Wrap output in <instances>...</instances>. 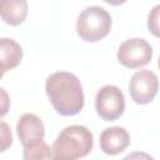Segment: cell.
<instances>
[{
  "instance_id": "2",
  "label": "cell",
  "mask_w": 160,
  "mask_h": 160,
  "mask_svg": "<svg viewBox=\"0 0 160 160\" xmlns=\"http://www.w3.org/2000/svg\"><path fill=\"white\" fill-rule=\"evenodd\" d=\"M94 145L92 132L82 125H70L61 130L52 146V159L74 160L86 156Z\"/></svg>"
},
{
  "instance_id": "9",
  "label": "cell",
  "mask_w": 160,
  "mask_h": 160,
  "mask_svg": "<svg viewBox=\"0 0 160 160\" xmlns=\"http://www.w3.org/2000/svg\"><path fill=\"white\" fill-rule=\"evenodd\" d=\"M28 1L26 0H1L0 12L4 22L18 26L22 24L28 16Z\"/></svg>"
},
{
  "instance_id": "4",
  "label": "cell",
  "mask_w": 160,
  "mask_h": 160,
  "mask_svg": "<svg viewBox=\"0 0 160 160\" xmlns=\"http://www.w3.org/2000/svg\"><path fill=\"white\" fill-rule=\"evenodd\" d=\"M98 115L105 121L118 120L125 110V99L121 90L115 85L102 86L95 98Z\"/></svg>"
},
{
  "instance_id": "13",
  "label": "cell",
  "mask_w": 160,
  "mask_h": 160,
  "mask_svg": "<svg viewBox=\"0 0 160 160\" xmlns=\"http://www.w3.org/2000/svg\"><path fill=\"white\" fill-rule=\"evenodd\" d=\"M1 130H2V151L8 149L9 145H11L12 142V135H11V131L8 126L6 122H1Z\"/></svg>"
},
{
  "instance_id": "15",
  "label": "cell",
  "mask_w": 160,
  "mask_h": 160,
  "mask_svg": "<svg viewBox=\"0 0 160 160\" xmlns=\"http://www.w3.org/2000/svg\"><path fill=\"white\" fill-rule=\"evenodd\" d=\"M158 65H159V69H160V56H159V62H158Z\"/></svg>"
},
{
  "instance_id": "3",
  "label": "cell",
  "mask_w": 160,
  "mask_h": 160,
  "mask_svg": "<svg viewBox=\"0 0 160 160\" xmlns=\"http://www.w3.org/2000/svg\"><path fill=\"white\" fill-rule=\"evenodd\" d=\"M110 30L111 16L100 6H88L78 16L76 32L88 42H95L104 39Z\"/></svg>"
},
{
  "instance_id": "5",
  "label": "cell",
  "mask_w": 160,
  "mask_h": 160,
  "mask_svg": "<svg viewBox=\"0 0 160 160\" xmlns=\"http://www.w3.org/2000/svg\"><path fill=\"white\" fill-rule=\"evenodd\" d=\"M118 60L128 69H139L150 62L152 58V48L140 38L125 40L118 49Z\"/></svg>"
},
{
  "instance_id": "14",
  "label": "cell",
  "mask_w": 160,
  "mask_h": 160,
  "mask_svg": "<svg viewBox=\"0 0 160 160\" xmlns=\"http://www.w3.org/2000/svg\"><path fill=\"white\" fill-rule=\"evenodd\" d=\"M105 2H108V4H110V5H121V4H124L126 0H104Z\"/></svg>"
},
{
  "instance_id": "1",
  "label": "cell",
  "mask_w": 160,
  "mask_h": 160,
  "mask_svg": "<svg viewBox=\"0 0 160 160\" xmlns=\"http://www.w3.org/2000/svg\"><path fill=\"white\" fill-rule=\"evenodd\" d=\"M45 90L52 108L62 116H74L84 106V91L80 80L71 72L56 71L48 76Z\"/></svg>"
},
{
  "instance_id": "6",
  "label": "cell",
  "mask_w": 160,
  "mask_h": 160,
  "mask_svg": "<svg viewBox=\"0 0 160 160\" xmlns=\"http://www.w3.org/2000/svg\"><path fill=\"white\" fill-rule=\"evenodd\" d=\"M158 76L150 70L136 71L131 76V80L129 82V92L131 100L140 105L151 102L158 94Z\"/></svg>"
},
{
  "instance_id": "7",
  "label": "cell",
  "mask_w": 160,
  "mask_h": 160,
  "mask_svg": "<svg viewBox=\"0 0 160 160\" xmlns=\"http://www.w3.org/2000/svg\"><path fill=\"white\" fill-rule=\"evenodd\" d=\"M16 132L22 146L26 148L44 140L45 128L39 116L28 112L19 119L16 124Z\"/></svg>"
},
{
  "instance_id": "10",
  "label": "cell",
  "mask_w": 160,
  "mask_h": 160,
  "mask_svg": "<svg viewBox=\"0 0 160 160\" xmlns=\"http://www.w3.org/2000/svg\"><path fill=\"white\" fill-rule=\"evenodd\" d=\"M21 59H22L21 46L12 39L2 38L0 40V60H1L2 74L16 68L20 64Z\"/></svg>"
},
{
  "instance_id": "12",
  "label": "cell",
  "mask_w": 160,
  "mask_h": 160,
  "mask_svg": "<svg viewBox=\"0 0 160 160\" xmlns=\"http://www.w3.org/2000/svg\"><path fill=\"white\" fill-rule=\"evenodd\" d=\"M148 29L154 36L160 38V4L150 10L148 16Z\"/></svg>"
},
{
  "instance_id": "8",
  "label": "cell",
  "mask_w": 160,
  "mask_h": 160,
  "mask_svg": "<svg viewBox=\"0 0 160 160\" xmlns=\"http://www.w3.org/2000/svg\"><path fill=\"white\" fill-rule=\"evenodd\" d=\"M129 144L130 136L121 126L108 128L100 134V148L108 155H118L122 152Z\"/></svg>"
},
{
  "instance_id": "11",
  "label": "cell",
  "mask_w": 160,
  "mask_h": 160,
  "mask_svg": "<svg viewBox=\"0 0 160 160\" xmlns=\"http://www.w3.org/2000/svg\"><path fill=\"white\" fill-rule=\"evenodd\" d=\"M24 159H52V152L51 149L46 145V142L41 140L36 144L24 148Z\"/></svg>"
}]
</instances>
